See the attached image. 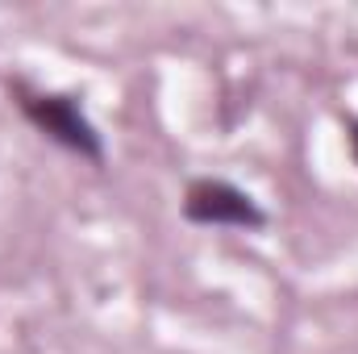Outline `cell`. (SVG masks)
Instances as JSON below:
<instances>
[{"label": "cell", "instance_id": "cell-2", "mask_svg": "<svg viewBox=\"0 0 358 354\" xmlns=\"http://www.w3.org/2000/svg\"><path fill=\"white\" fill-rule=\"evenodd\" d=\"M183 213L196 225H234V229L263 225V208L225 179H196L183 196Z\"/></svg>", "mask_w": 358, "mask_h": 354}, {"label": "cell", "instance_id": "cell-1", "mask_svg": "<svg viewBox=\"0 0 358 354\" xmlns=\"http://www.w3.org/2000/svg\"><path fill=\"white\" fill-rule=\"evenodd\" d=\"M21 108H25V117L46 134V138H55L59 146H67V150H76V155H84V159H104V146H100V134L92 129V121L80 113V104H71L67 96H25L21 100Z\"/></svg>", "mask_w": 358, "mask_h": 354}]
</instances>
